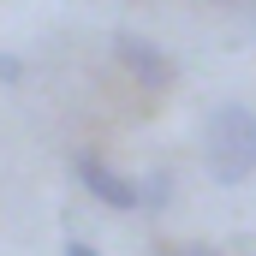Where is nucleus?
Wrapping results in <instances>:
<instances>
[{
  "label": "nucleus",
  "mask_w": 256,
  "mask_h": 256,
  "mask_svg": "<svg viewBox=\"0 0 256 256\" xmlns=\"http://www.w3.org/2000/svg\"><path fill=\"white\" fill-rule=\"evenodd\" d=\"M66 256H102L96 244H84V238H66Z\"/></svg>",
  "instance_id": "obj_7"
},
{
  "label": "nucleus",
  "mask_w": 256,
  "mask_h": 256,
  "mask_svg": "<svg viewBox=\"0 0 256 256\" xmlns=\"http://www.w3.org/2000/svg\"><path fill=\"white\" fill-rule=\"evenodd\" d=\"M114 66L126 78H137L143 90H173L179 84V60L143 30H114Z\"/></svg>",
  "instance_id": "obj_2"
},
{
  "label": "nucleus",
  "mask_w": 256,
  "mask_h": 256,
  "mask_svg": "<svg viewBox=\"0 0 256 256\" xmlns=\"http://www.w3.org/2000/svg\"><path fill=\"white\" fill-rule=\"evenodd\" d=\"M72 179L96 196L102 208H114V214H137V179L120 173L114 161H102L96 149H78V155H72Z\"/></svg>",
  "instance_id": "obj_3"
},
{
  "label": "nucleus",
  "mask_w": 256,
  "mask_h": 256,
  "mask_svg": "<svg viewBox=\"0 0 256 256\" xmlns=\"http://www.w3.org/2000/svg\"><path fill=\"white\" fill-rule=\"evenodd\" d=\"M167 208H173V173L155 167L137 179V214H167Z\"/></svg>",
  "instance_id": "obj_4"
},
{
  "label": "nucleus",
  "mask_w": 256,
  "mask_h": 256,
  "mask_svg": "<svg viewBox=\"0 0 256 256\" xmlns=\"http://www.w3.org/2000/svg\"><path fill=\"white\" fill-rule=\"evenodd\" d=\"M0 84H24V60L0 48Z\"/></svg>",
  "instance_id": "obj_6"
},
{
  "label": "nucleus",
  "mask_w": 256,
  "mask_h": 256,
  "mask_svg": "<svg viewBox=\"0 0 256 256\" xmlns=\"http://www.w3.org/2000/svg\"><path fill=\"white\" fill-rule=\"evenodd\" d=\"M214 6H226V12H244V6H256V0H214Z\"/></svg>",
  "instance_id": "obj_8"
},
{
  "label": "nucleus",
  "mask_w": 256,
  "mask_h": 256,
  "mask_svg": "<svg viewBox=\"0 0 256 256\" xmlns=\"http://www.w3.org/2000/svg\"><path fill=\"white\" fill-rule=\"evenodd\" d=\"M202 167L214 185H244L256 173V114L244 102H220L202 120Z\"/></svg>",
  "instance_id": "obj_1"
},
{
  "label": "nucleus",
  "mask_w": 256,
  "mask_h": 256,
  "mask_svg": "<svg viewBox=\"0 0 256 256\" xmlns=\"http://www.w3.org/2000/svg\"><path fill=\"white\" fill-rule=\"evenodd\" d=\"M155 256H220L214 244H202V238H179V244H161Z\"/></svg>",
  "instance_id": "obj_5"
}]
</instances>
